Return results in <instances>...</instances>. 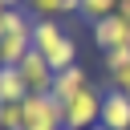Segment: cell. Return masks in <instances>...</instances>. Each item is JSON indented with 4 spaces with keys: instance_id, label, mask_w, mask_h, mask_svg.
<instances>
[{
    "instance_id": "15",
    "label": "cell",
    "mask_w": 130,
    "mask_h": 130,
    "mask_svg": "<svg viewBox=\"0 0 130 130\" xmlns=\"http://www.w3.org/2000/svg\"><path fill=\"white\" fill-rule=\"evenodd\" d=\"M4 65H8V61H4V49H0V69H4Z\"/></svg>"
},
{
    "instance_id": "12",
    "label": "cell",
    "mask_w": 130,
    "mask_h": 130,
    "mask_svg": "<svg viewBox=\"0 0 130 130\" xmlns=\"http://www.w3.org/2000/svg\"><path fill=\"white\" fill-rule=\"evenodd\" d=\"M118 65H130V45H126V49L106 53V69H118Z\"/></svg>"
},
{
    "instance_id": "1",
    "label": "cell",
    "mask_w": 130,
    "mask_h": 130,
    "mask_svg": "<svg viewBox=\"0 0 130 130\" xmlns=\"http://www.w3.org/2000/svg\"><path fill=\"white\" fill-rule=\"evenodd\" d=\"M32 49L45 53V61L53 65V73L77 65V41H73L57 20H49V16H45V20H32Z\"/></svg>"
},
{
    "instance_id": "11",
    "label": "cell",
    "mask_w": 130,
    "mask_h": 130,
    "mask_svg": "<svg viewBox=\"0 0 130 130\" xmlns=\"http://www.w3.org/2000/svg\"><path fill=\"white\" fill-rule=\"evenodd\" d=\"M0 130H20V102L16 106H0Z\"/></svg>"
},
{
    "instance_id": "8",
    "label": "cell",
    "mask_w": 130,
    "mask_h": 130,
    "mask_svg": "<svg viewBox=\"0 0 130 130\" xmlns=\"http://www.w3.org/2000/svg\"><path fill=\"white\" fill-rule=\"evenodd\" d=\"M24 98H28V85H24L20 69H16V65H4V69H0V106H16V102H24Z\"/></svg>"
},
{
    "instance_id": "6",
    "label": "cell",
    "mask_w": 130,
    "mask_h": 130,
    "mask_svg": "<svg viewBox=\"0 0 130 130\" xmlns=\"http://www.w3.org/2000/svg\"><path fill=\"white\" fill-rule=\"evenodd\" d=\"M89 85H93V81H89V69H85V65H69V69H61V73L53 77V89H49V93L65 106V102H73V98H77L81 89H89Z\"/></svg>"
},
{
    "instance_id": "3",
    "label": "cell",
    "mask_w": 130,
    "mask_h": 130,
    "mask_svg": "<svg viewBox=\"0 0 130 130\" xmlns=\"http://www.w3.org/2000/svg\"><path fill=\"white\" fill-rule=\"evenodd\" d=\"M102 98L106 93L98 85H89L73 102H65V130H89V126H98L102 122Z\"/></svg>"
},
{
    "instance_id": "7",
    "label": "cell",
    "mask_w": 130,
    "mask_h": 130,
    "mask_svg": "<svg viewBox=\"0 0 130 130\" xmlns=\"http://www.w3.org/2000/svg\"><path fill=\"white\" fill-rule=\"evenodd\" d=\"M102 126L106 130H130V98L118 89H106L102 98Z\"/></svg>"
},
{
    "instance_id": "4",
    "label": "cell",
    "mask_w": 130,
    "mask_h": 130,
    "mask_svg": "<svg viewBox=\"0 0 130 130\" xmlns=\"http://www.w3.org/2000/svg\"><path fill=\"white\" fill-rule=\"evenodd\" d=\"M20 69V77H24V85H28V93H49L53 89V65L45 61V53H37V49H28L24 53V61L16 65Z\"/></svg>"
},
{
    "instance_id": "5",
    "label": "cell",
    "mask_w": 130,
    "mask_h": 130,
    "mask_svg": "<svg viewBox=\"0 0 130 130\" xmlns=\"http://www.w3.org/2000/svg\"><path fill=\"white\" fill-rule=\"evenodd\" d=\"M93 45L102 49V53H114V49H126L130 45V24L114 12V16H106V20H98L93 24Z\"/></svg>"
},
{
    "instance_id": "10",
    "label": "cell",
    "mask_w": 130,
    "mask_h": 130,
    "mask_svg": "<svg viewBox=\"0 0 130 130\" xmlns=\"http://www.w3.org/2000/svg\"><path fill=\"white\" fill-rule=\"evenodd\" d=\"M110 89H118V93H126V98H130V65L110 69Z\"/></svg>"
},
{
    "instance_id": "13",
    "label": "cell",
    "mask_w": 130,
    "mask_h": 130,
    "mask_svg": "<svg viewBox=\"0 0 130 130\" xmlns=\"http://www.w3.org/2000/svg\"><path fill=\"white\" fill-rule=\"evenodd\" d=\"M4 8H24V0H0V12Z\"/></svg>"
},
{
    "instance_id": "14",
    "label": "cell",
    "mask_w": 130,
    "mask_h": 130,
    "mask_svg": "<svg viewBox=\"0 0 130 130\" xmlns=\"http://www.w3.org/2000/svg\"><path fill=\"white\" fill-rule=\"evenodd\" d=\"M4 32H8V8L0 12V37H4Z\"/></svg>"
},
{
    "instance_id": "9",
    "label": "cell",
    "mask_w": 130,
    "mask_h": 130,
    "mask_svg": "<svg viewBox=\"0 0 130 130\" xmlns=\"http://www.w3.org/2000/svg\"><path fill=\"white\" fill-rule=\"evenodd\" d=\"M114 12H118V0H81V16L89 24H98V20L114 16Z\"/></svg>"
},
{
    "instance_id": "16",
    "label": "cell",
    "mask_w": 130,
    "mask_h": 130,
    "mask_svg": "<svg viewBox=\"0 0 130 130\" xmlns=\"http://www.w3.org/2000/svg\"><path fill=\"white\" fill-rule=\"evenodd\" d=\"M89 130H106V126H102V122H98V126H89Z\"/></svg>"
},
{
    "instance_id": "2",
    "label": "cell",
    "mask_w": 130,
    "mask_h": 130,
    "mask_svg": "<svg viewBox=\"0 0 130 130\" xmlns=\"http://www.w3.org/2000/svg\"><path fill=\"white\" fill-rule=\"evenodd\" d=\"M20 130H65V106L53 93H28L20 102Z\"/></svg>"
}]
</instances>
